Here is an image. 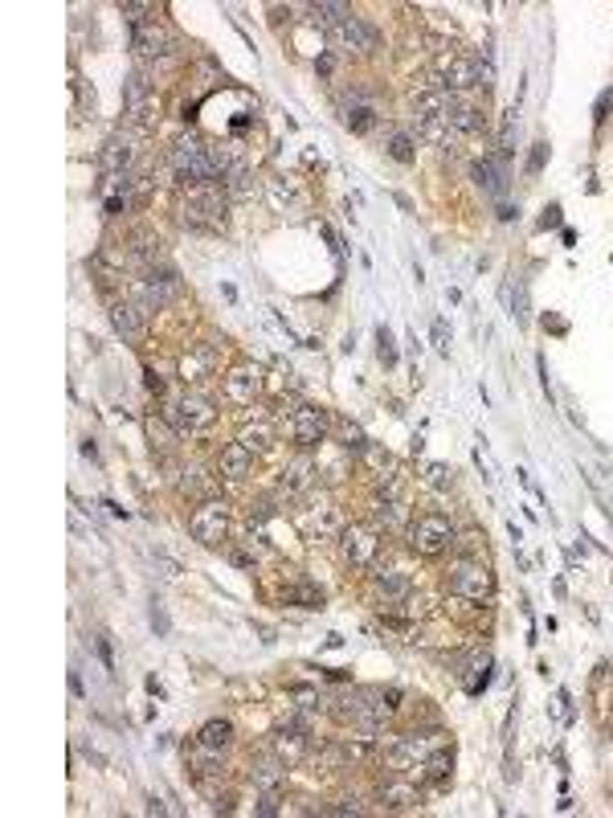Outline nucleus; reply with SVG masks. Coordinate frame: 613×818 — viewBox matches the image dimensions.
<instances>
[{
    "instance_id": "obj_1",
    "label": "nucleus",
    "mask_w": 613,
    "mask_h": 818,
    "mask_svg": "<svg viewBox=\"0 0 613 818\" xmlns=\"http://www.w3.org/2000/svg\"><path fill=\"white\" fill-rule=\"evenodd\" d=\"M180 222L196 233H221L225 230V188L221 185H196L180 201Z\"/></svg>"
},
{
    "instance_id": "obj_2",
    "label": "nucleus",
    "mask_w": 613,
    "mask_h": 818,
    "mask_svg": "<svg viewBox=\"0 0 613 818\" xmlns=\"http://www.w3.org/2000/svg\"><path fill=\"white\" fill-rule=\"evenodd\" d=\"M217 418L213 401L204 397L196 389H185V393H172L164 397V422H168L176 434H196V430H209Z\"/></svg>"
},
{
    "instance_id": "obj_3",
    "label": "nucleus",
    "mask_w": 613,
    "mask_h": 818,
    "mask_svg": "<svg viewBox=\"0 0 613 818\" xmlns=\"http://www.w3.org/2000/svg\"><path fill=\"white\" fill-rule=\"evenodd\" d=\"M437 749H446V732L437 729H413L405 732V737H397L389 745V769L392 774H409L413 777V769H421V765L429 761V757L437 753Z\"/></svg>"
},
{
    "instance_id": "obj_4",
    "label": "nucleus",
    "mask_w": 613,
    "mask_h": 818,
    "mask_svg": "<svg viewBox=\"0 0 613 818\" xmlns=\"http://www.w3.org/2000/svg\"><path fill=\"white\" fill-rule=\"evenodd\" d=\"M176 295H180V275H176V267H168V262L143 270V278H135V283H131V303L140 307L143 315L164 312Z\"/></svg>"
},
{
    "instance_id": "obj_5",
    "label": "nucleus",
    "mask_w": 613,
    "mask_h": 818,
    "mask_svg": "<svg viewBox=\"0 0 613 818\" xmlns=\"http://www.w3.org/2000/svg\"><path fill=\"white\" fill-rule=\"evenodd\" d=\"M434 78L442 82V90H471V86H491L495 82V70H491V62L482 66V62H474V58H466V54H442L437 58V70H434Z\"/></svg>"
},
{
    "instance_id": "obj_6",
    "label": "nucleus",
    "mask_w": 613,
    "mask_h": 818,
    "mask_svg": "<svg viewBox=\"0 0 613 818\" xmlns=\"http://www.w3.org/2000/svg\"><path fill=\"white\" fill-rule=\"evenodd\" d=\"M450 594L454 597H466V602H491L495 594V577L482 560L474 557H458L450 565Z\"/></svg>"
},
{
    "instance_id": "obj_7",
    "label": "nucleus",
    "mask_w": 613,
    "mask_h": 818,
    "mask_svg": "<svg viewBox=\"0 0 613 818\" xmlns=\"http://www.w3.org/2000/svg\"><path fill=\"white\" fill-rule=\"evenodd\" d=\"M454 524L446 516H437V512H426V516H418L413 524H409V549L418 552V557H442L446 549L454 544Z\"/></svg>"
},
{
    "instance_id": "obj_8",
    "label": "nucleus",
    "mask_w": 613,
    "mask_h": 818,
    "mask_svg": "<svg viewBox=\"0 0 613 818\" xmlns=\"http://www.w3.org/2000/svg\"><path fill=\"white\" fill-rule=\"evenodd\" d=\"M188 532H193V541L204 544V549L225 544V536H230V507H225V499H201L193 520H188Z\"/></svg>"
},
{
    "instance_id": "obj_9",
    "label": "nucleus",
    "mask_w": 613,
    "mask_h": 818,
    "mask_svg": "<svg viewBox=\"0 0 613 818\" xmlns=\"http://www.w3.org/2000/svg\"><path fill=\"white\" fill-rule=\"evenodd\" d=\"M336 541L344 565H352V569H373L376 557H381V532L373 524H347Z\"/></svg>"
},
{
    "instance_id": "obj_10",
    "label": "nucleus",
    "mask_w": 613,
    "mask_h": 818,
    "mask_svg": "<svg viewBox=\"0 0 613 818\" xmlns=\"http://www.w3.org/2000/svg\"><path fill=\"white\" fill-rule=\"evenodd\" d=\"M131 50L148 70H156V66H164L172 58V37L160 21L148 17V21H140V25H131Z\"/></svg>"
},
{
    "instance_id": "obj_11",
    "label": "nucleus",
    "mask_w": 613,
    "mask_h": 818,
    "mask_svg": "<svg viewBox=\"0 0 613 818\" xmlns=\"http://www.w3.org/2000/svg\"><path fill=\"white\" fill-rule=\"evenodd\" d=\"M283 426L294 446L311 450V446H320L328 438V414L320 405H291V414H283Z\"/></svg>"
},
{
    "instance_id": "obj_12",
    "label": "nucleus",
    "mask_w": 613,
    "mask_h": 818,
    "mask_svg": "<svg viewBox=\"0 0 613 818\" xmlns=\"http://www.w3.org/2000/svg\"><path fill=\"white\" fill-rule=\"evenodd\" d=\"M135 156H140V132H115L103 151H98V168L103 177H123V172H135Z\"/></svg>"
},
{
    "instance_id": "obj_13",
    "label": "nucleus",
    "mask_w": 613,
    "mask_h": 818,
    "mask_svg": "<svg viewBox=\"0 0 613 818\" xmlns=\"http://www.w3.org/2000/svg\"><path fill=\"white\" fill-rule=\"evenodd\" d=\"M331 45H336L339 54H368V50H376L381 45V33H376L373 25H368L365 17H347L339 21L336 29H328Z\"/></svg>"
},
{
    "instance_id": "obj_14",
    "label": "nucleus",
    "mask_w": 613,
    "mask_h": 818,
    "mask_svg": "<svg viewBox=\"0 0 613 818\" xmlns=\"http://www.w3.org/2000/svg\"><path fill=\"white\" fill-rule=\"evenodd\" d=\"M123 115H127V127L131 132H148L151 127V115H156V95L148 90V82L140 74L123 82Z\"/></svg>"
},
{
    "instance_id": "obj_15",
    "label": "nucleus",
    "mask_w": 613,
    "mask_h": 818,
    "mask_svg": "<svg viewBox=\"0 0 613 818\" xmlns=\"http://www.w3.org/2000/svg\"><path fill=\"white\" fill-rule=\"evenodd\" d=\"M315 483H320V463H315L311 454H294L291 463L283 467V475H278V495L299 499L307 491H315Z\"/></svg>"
},
{
    "instance_id": "obj_16",
    "label": "nucleus",
    "mask_w": 613,
    "mask_h": 818,
    "mask_svg": "<svg viewBox=\"0 0 613 818\" xmlns=\"http://www.w3.org/2000/svg\"><path fill=\"white\" fill-rule=\"evenodd\" d=\"M409 597H413V581H409L405 573L384 569V573H376V577H373V602H376V610L392 614V610H401Z\"/></svg>"
},
{
    "instance_id": "obj_17",
    "label": "nucleus",
    "mask_w": 613,
    "mask_h": 818,
    "mask_svg": "<svg viewBox=\"0 0 613 818\" xmlns=\"http://www.w3.org/2000/svg\"><path fill=\"white\" fill-rule=\"evenodd\" d=\"M176 373H180V381H185V385L209 381V377L217 373V348L213 344H188V352L180 356Z\"/></svg>"
},
{
    "instance_id": "obj_18",
    "label": "nucleus",
    "mask_w": 613,
    "mask_h": 818,
    "mask_svg": "<svg viewBox=\"0 0 613 818\" xmlns=\"http://www.w3.org/2000/svg\"><path fill=\"white\" fill-rule=\"evenodd\" d=\"M221 389H225V397H230L233 405H254L258 393H262V373L254 365H238V368L225 373Z\"/></svg>"
},
{
    "instance_id": "obj_19",
    "label": "nucleus",
    "mask_w": 613,
    "mask_h": 818,
    "mask_svg": "<svg viewBox=\"0 0 613 818\" xmlns=\"http://www.w3.org/2000/svg\"><path fill=\"white\" fill-rule=\"evenodd\" d=\"M127 254H131V267H143V270L160 267V262H164V241H160V233H151V230H131V233H127Z\"/></svg>"
},
{
    "instance_id": "obj_20",
    "label": "nucleus",
    "mask_w": 613,
    "mask_h": 818,
    "mask_svg": "<svg viewBox=\"0 0 613 818\" xmlns=\"http://www.w3.org/2000/svg\"><path fill=\"white\" fill-rule=\"evenodd\" d=\"M307 749H311V737H307V721H291V724H283V729L275 732V753L283 757L286 765L302 761V757H307Z\"/></svg>"
},
{
    "instance_id": "obj_21",
    "label": "nucleus",
    "mask_w": 613,
    "mask_h": 818,
    "mask_svg": "<svg viewBox=\"0 0 613 818\" xmlns=\"http://www.w3.org/2000/svg\"><path fill=\"white\" fill-rule=\"evenodd\" d=\"M376 798H381L389 810H409L413 802H418V782H413L409 774H389L381 782V790H376Z\"/></svg>"
},
{
    "instance_id": "obj_22",
    "label": "nucleus",
    "mask_w": 613,
    "mask_h": 818,
    "mask_svg": "<svg viewBox=\"0 0 613 818\" xmlns=\"http://www.w3.org/2000/svg\"><path fill=\"white\" fill-rule=\"evenodd\" d=\"M299 524H302V532L311 536V541H331V536L344 532L336 507H311V512H302V516H299Z\"/></svg>"
},
{
    "instance_id": "obj_23",
    "label": "nucleus",
    "mask_w": 613,
    "mask_h": 818,
    "mask_svg": "<svg viewBox=\"0 0 613 818\" xmlns=\"http://www.w3.org/2000/svg\"><path fill=\"white\" fill-rule=\"evenodd\" d=\"M249 777H254V786H258V790H283V782H286V761H283L278 753L254 757V765H249Z\"/></svg>"
},
{
    "instance_id": "obj_24",
    "label": "nucleus",
    "mask_w": 613,
    "mask_h": 818,
    "mask_svg": "<svg viewBox=\"0 0 613 818\" xmlns=\"http://www.w3.org/2000/svg\"><path fill=\"white\" fill-rule=\"evenodd\" d=\"M254 459H258V454H254V450H246V446H241V442H230V446H225V450H221V467H217V471H221L225 479L241 483V479H246L249 471H254Z\"/></svg>"
},
{
    "instance_id": "obj_25",
    "label": "nucleus",
    "mask_w": 613,
    "mask_h": 818,
    "mask_svg": "<svg viewBox=\"0 0 613 818\" xmlns=\"http://www.w3.org/2000/svg\"><path fill=\"white\" fill-rule=\"evenodd\" d=\"M111 323H115V332L123 340H140L143 336V323H148V315L140 312V307H135L131 299L127 303H115V307H111Z\"/></svg>"
},
{
    "instance_id": "obj_26",
    "label": "nucleus",
    "mask_w": 613,
    "mask_h": 818,
    "mask_svg": "<svg viewBox=\"0 0 613 818\" xmlns=\"http://www.w3.org/2000/svg\"><path fill=\"white\" fill-rule=\"evenodd\" d=\"M474 185L482 188V193L499 196L507 188V172H503V160H495V156H482V160H474Z\"/></svg>"
},
{
    "instance_id": "obj_27",
    "label": "nucleus",
    "mask_w": 613,
    "mask_h": 818,
    "mask_svg": "<svg viewBox=\"0 0 613 818\" xmlns=\"http://www.w3.org/2000/svg\"><path fill=\"white\" fill-rule=\"evenodd\" d=\"M450 123H454V132L463 135H474V132H482L487 127V115H482L474 103H463V98H454V111H450Z\"/></svg>"
},
{
    "instance_id": "obj_28",
    "label": "nucleus",
    "mask_w": 613,
    "mask_h": 818,
    "mask_svg": "<svg viewBox=\"0 0 613 818\" xmlns=\"http://www.w3.org/2000/svg\"><path fill=\"white\" fill-rule=\"evenodd\" d=\"M221 188H225V196H238V201H246V196H254V172L246 168V164H233L230 172H225V180H221Z\"/></svg>"
},
{
    "instance_id": "obj_29",
    "label": "nucleus",
    "mask_w": 613,
    "mask_h": 818,
    "mask_svg": "<svg viewBox=\"0 0 613 818\" xmlns=\"http://www.w3.org/2000/svg\"><path fill=\"white\" fill-rule=\"evenodd\" d=\"M373 524H376V528H389V532H397V528L405 524V504H401V499H381V495H376V504H373Z\"/></svg>"
},
{
    "instance_id": "obj_30",
    "label": "nucleus",
    "mask_w": 613,
    "mask_h": 818,
    "mask_svg": "<svg viewBox=\"0 0 613 818\" xmlns=\"http://www.w3.org/2000/svg\"><path fill=\"white\" fill-rule=\"evenodd\" d=\"M246 450H254V454H266L270 446H275V426H270L266 418H258L254 426H246L241 430V438H238Z\"/></svg>"
},
{
    "instance_id": "obj_31",
    "label": "nucleus",
    "mask_w": 613,
    "mask_h": 818,
    "mask_svg": "<svg viewBox=\"0 0 613 818\" xmlns=\"http://www.w3.org/2000/svg\"><path fill=\"white\" fill-rule=\"evenodd\" d=\"M196 741H201L204 749H217V753H225V749L233 745V724L230 721H209Z\"/></svg>"
},
{
    "instance_id": "obj_32",
    "label": "nucleus",
    "mask_w": 613,
    "mask_h": 818,
    "mask_svg": "<svg viewBox=\"0 0 613 818\" xmlns=\"http://www.w3.org/2000/svg\"><path fill=\"white\" fill-rule=\"evenodd\" d=\"M283 602L286 605H302V610H323V594L315 586H307V581H299V586L283 589Z\"/></svg>"
},
{
    "instance_id": "obj_33",
    "label": "nucleus",
    "mask_w": 613,
    "mask_h": 818,
    "mask_svg": "<svg viewBox=\"0 0 613 818\" xmlns=\"http://www.w3.org/2000/svg\"><path fill=\"white\" fill-rule=\"evenodd\" d=\"M384 148H389V156L397 164H413V160H418V151H413V135H409V132H389V143H384Z\"/></svg>"
},
{
    "instance_id": "obj_34",
    "label": "nucleus",
    "mask_w": 613,
    "mask_h": 818,
    "mask_svg": "<svg viewBox=\"0 0 613 818\" xmlns=\"http://www.w3.org/2000/svg\"><path fill=\"white\" fill-rule=\"evenodd\" d=\"M311 13H315V21H323L328 29H336L339 21H347V17H356L347 5H331V0H320V5H311Z\"/></svg>"
},
{
    "instance_id": "obj_35",
    "label": "nucleus",
    "mask_w": 613,
    "mask_h": 818,
    "mask_svg": "<svg viewBox=\"0 0 613 818\" xmlns=\"http://www.w3.org/2000/svg\"><path fill=\"white\" fill-rule=\"evenodd\" d=\"M344 119H347V127L352 132H373V123H376V115H373V107L368 103H352V107H344Z\"/></svg>"
},
{
    "instance_id": "obj_36",
    "label": "nucleus",
    "mask_w": 613,
    "mask_h": 818,
    "mask_svg": "<svg viewBox=\"0 0 613 818\" xmlns=\"http://www.w3.org/2000/svg\"><path fill=\"white\" fill-rule=\"evenodd\" d=\"M365 463L376 471V479H384V475H397V463H392V454L381 450V446H365Z\"/></svg>"
},
{
    "instance_id": "obj_37",
    "label": "nucleus",
    "mask_w": 613,
    "mask_h": 818,
    "mask_svg": "<svg viewBox=\"0 0 613 818\" xmlns=\"http://www.w3.org/2000/svg\"><path fill=\"white\" fill-rule=\"evenodd\" d=\"M426 483L437 491H450L454 487V471L446 463H426Z\"/></svg>"
},
{
    "instance_id": "obj_38",
    "label": "nucleus",
    "mask_w": 613,
    "mask_h": 818,
    "mask_svg": "<svg viewBox=\"0 0 613 818\" xmlns=\"http://www.w3.org/2000/svg\"><path fill=\"white\" fill-rule=\"evenodd\" d=\"M266 193H270V204H275V209H286V204L294 201V188L286 185V180H266Z\"/></svg>"
},
{
    "instance_id": "obj_39",
    "label": "nucleus",
    "mask_w": 613,
    "mask_h": 818,
    "mask_svg": "<svg viewBox=\"0 0 613 818\" xmlns=\"http://www.w3.org/2000/svg\"><path fill=\"white\" fill-rule=\"evenodd\" d=\"M148 434H151V446H160V450H172V438H176V430H168V422H148Z\"/></svg>"
},
{
    "instance_id": "obj_40",
    "label": "nucleus",
    "mask_w": 613,
    "mask_h": 818,
    "mask_svg": "<svg viewBox=\"0 0 613 818\" xmlns=\"http://www.w3.org/2000/svg\"><path fill=\"white\" fill-rule=\"evenodd\" d=\"M376 356L384 360V368L397 365V348H392V336L384 328H376Z\"/></svg>"
},
{
    "instance_id": "obj_41",
    "label": "nucleus",
    "mask_w": 613,
    "mask_h": 818,
    "mask_svg": "<svg viewBox=\"0 0 613 818\" xmlns=\"http://www.w3.org/2000/svg\"><path fill=\"white\" fill-rule=\"evenodd\" d=\"M339 438H344V446H347V450H360V454H365V434H360V426H347V422H339Z\"/></svg>"
},
{
    "instance_id": "obj_42",
    "label": "nucleus",
    "mask_w": 613,
    "mask_h": 818,
    "mask_svg": "<svg viewBox=\"0 0 613 818\" xmlns=\"http://www.w3.org/2000/svg\"><path fill=\"white\" fill-rule=\"evenodd\" d=\"M434 344L442 356H450V332H446V320H434Z\"/></svg>"
},
{
    "instance_id": "obj_43",
    "label": "nucleus",
    "mask_w": 613,
    "mask_h": 818,
    "mask_svg": "<svg viewBox=\"0 0 613 818\" xmlns=\"http://www.w3.org/2000/svg\"><path fill=\"white\" fill-rule=\"evenodd\" d=\"M544 156H548V143H536V148H532V160H527V172H532V177L544 168Z\"/></svg>"
},
{
    "instance_id": "obj_44",
    "label": "nucleus",
    "mask_w": 613,
    "mask_h": 818,
    "mask_svg": "<svg viewBox=\"0 0 613 818\" xmlns=\"http://www.w3.org/2000/svg\"><path fill=\"white\" fill-rule=\"evenodd\" d=\"M151 626H156L160 634H168V614L160 610V602H151Z\"/></svg>"
},
{
    "instance_id": "obj_45",
    "label": "nucleus",
    "mask_w": 613,
    "mask_h": 818,
    "mask_svg": "<svg viewBox=\"0 0 613 818\" xmlns=\"http://www.w3.org/2000/svg\"><path fill=\"white\" fill-rule=\"evenodd\" d=\"M544 230H548V225H560V209H556V204H552V209H548V214H544Z\"/></svg>"
}]
</instances>
